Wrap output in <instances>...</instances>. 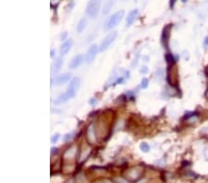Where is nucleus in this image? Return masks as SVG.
<instances>
[{
  "instance_id": "obj_1",
  "label": "nucleus",
  "mask_w": 208,
  "mask_h": 183,
  "mask_svg": "<svg viewBox=\"0 0 208 183\" xmlns=\"http://www.w3.org/2000/svg\"><path fill=\"white\" fill-rule=\"evenodd\" d=\"M102 0H90L86 7V13L93 19H96V17L99 14V10L101 7Z\"/></svg>"
},
{
  "instance_id": "obj_17",
  "label": "nucleus",
  "mask_w": 208,
  "mask_h": 183,
  "mask_svg": "<svg viewBox=\"0 0 208 183\" xmlns=\"http://www.w3.org/2000/svg\"><path fill=\"white\" fill-rule=\"evenodd\" d=\"M58 139H59V134L58 133H56V134H55V135H53L52 137H51V142L52 144H56V142L58 141Z\"/></svg>"
},
{
  "instance_id": "obj_14",
  "label": "nucleus",
  "mask_w": 208,
  "mask_h": 183,
  "mask_svg": "<svg viewBox=\"0 0 208 183\" xmlns=\"http://www.w3.org/2000/svg\"><path fill=\"white\" fill-rule=\"evenodd\" d=\"M140 148H141V150H142L143 152H149V150H150L149 144H146V142H142L141 145H140Z\"/></svg>"
},
{
  "instance_id": "obj_9",
  "label": "nucleus",
  "mask_w": 208,
  "mask_h": 183,
  "mask_svg": "<svg viewBox=\"0 0 208 183\" xmlns=\"http://www.w3.org/2000/svg\"><path fill=\"white\" fill-rule=\"evenodd\" d=\"M138 9H132L130 11V13L128 14L127 19H126V22H127V26H131L134 22L138 16Z\"/></svg>"
},
{
  "instance_id": "obj_24",
  "label": "nucleus",
  "mask_w": 208,
  "mask_h": 183,
  "mask_svg": "<svg viewBox=\"0 0 208 183\" xmlns=\"http://www.w3.org/2000/svg\"><path fill=\"white\" fill-rule=\"evenodd\" d=\"M66 35H67V33H64V34H63V35L61 36V40H63V39H64V38L66 37Z\"/></svg>"
},
{
  "instance_id": "obj_10",
  "label": "nucleus",
  "mask_w": 208,
  "mask_h": 183,
  "mask_svg": "<svg viewBox=\"0 0 208 183\" xmlns=\"http://www.w3.org/2000/svg\"><path fill=\"white\" fill-rule=\"evenodd\" d=\"M62 66H63V58L60 57H58V58H56V60L54 62V64L52 65V73H57L59 70L61 69V68H62Z\"/></svg>"
},
{
  "instance_id": "obj_16",
  "label": "nucleus",
  "mask_w": 208,
  "mask_h": 183,
  "mask_svg": "<svg viewBox=\"0 0 208 183\" xmlns=\"http://www.w3.org/2000/svg\"><path fill=\"white\" fill-rule=\"evenodd\" d=\"M73 137V134L72 133H67L65 134V136L63 137V141H71Z\"/></svg>"
},
{
  "instance_id": "obj_22",
  "label": "nucleus",
  "mask_w": 208,
  "mask_h": 183,
  "mask_svg": "<svg viewBox=\"0 0 208 183\" xmlns=\"http://www.w3.org/2000/svg\"><path fill=\"white\" fill-rule=\"evenodd\" d=\"M204 45H208V37H206V39L204 41Z\"/></svg>"
},
{
  "instance_id": "obj_13",
  "label": "nucleus",
  "mask_w": 208,
  "mask_h": 183,
  "mask_svg": "<svg viewBox=\"0 0 208 183\" xmlns=\"http://www.w3.org/2000/svg\"><path fill=\"white\" fill-rule=\"evenodd\" d=\"M88 138H89V140H90V141H94V140H95L94 129L93 125H91L88 129Z\"/></svg>"
},
{
  "instance_id": "obj_20",
  "label": "nucleus",
  "mask_w": 208,
  "mask_h": 183,
  "mask_svg": "<svg viewBox=\"0 0 208 183\" xmlns=\"http://www.w3.org/2000/svg\"><path fill=\"white\" fill-rule=\"evenodd\" d=\"M176 1H177V0H170V7H174V5H175Z\"/></svg>"
},
{
  "instance_id": "obj_6",
  "label": "nucleus",
  "mask_w": 208,
  "mask_h": 183,
  "mask_svg": "<svg viewBox=\"0 0 208 183\" xmlns=\"http://www.w3.org/2000/svg\"><path fill=\"white\" fill-rule=\"evenodd\" d=\"M84 56L80 54V55H77L76 57H74L71 61L69 62V65H68V68L71 69H76L77 68L80 67L84 61Z\"/></svg>"
},
{
  "instance_id": "obj_19",
  "label": "nucleus",
  "mask_w": 208,
  "mask_h": 183,
  "mask_svg": "<svg viewBox=\"0 0 208 183\" xmlns=\"http://www.w3.org/2000/svg\"><path fill=\"white\" fill-rule=\"evenodd\" d=\"M89 103H90L91 105H93V106H94V105L96 103V100H95L94 98H93V99H91V100H90V102H89Z\"/></svg>"
},
{
  "instance_id": "obj_12",
  "label": "nucleus",
  "mask_w": 208,
  "mask_h": 183,
  "mask_svg": "<svg viewBox=\"0 0 208 183\" xmlns=\"http://www.w3.org/2000/svg\"><path fill=\"white\" fill-rule=\"evenodd\" d=\"M113 3H114L113 0H107V1L105 3L104 7H103V14L106 15V14H108L110 12L112 6H113Z\"/></svg>"
},
{
  "instance_id": "obj_7",
  "label": "nucleus",
  "mask_w": 208,
  "mask_h": 183,
  "mask_svg": "<svg viewBox=\"0 0 208 183\" xmlns=\"http://www.w3.org/2000/svg\"><path fill=\"white\" fill-rule=\"evenodd\" d=\"M71 73H63L61 75H59L58 77H56V79L55 80V83L57 86L63 85V84L67 83L68 81L71 80Z\"/></svg>"
},
{
  "instance_id": "obj_5",
  "label": "nucleus",
  "mask_w": 208,
  "mask_h": 183,
  "mask_svg": "<svg viewBox=\"0 0 208 183\" xmlns=\"http://www.w3.org/2000/svg\"><path fill=\"white\" fill-rule=\"evenodd\" d=\"M99 51V48H98V45L96 44H94L90 46V48H89L88 52L86 54V57H85V60L87 63H91L94 61V59L95 58L97 53Z\"/></svg>"
},
{
  "instance_id": "obj_21",
  "label": "nucleus",
  "mask_w": 208,
  "mask_h": 183,
  "mask_svg": "<svg viewBox=\"0 0 208 183\" xmlns=\"http://www.w3.org/2000/svg\"><path fill=\"white\" fill-rule=\"evenodd\" d=\"M50 57H55V51H54V50H51V55H50Z\"/></svg>"
},
{
  "instance_id": "obj_3",
  "label": "nucleus",
  "mask_w": 208,
  "mask_h": 183,
  "mask_svg": "<svg viewBox=\"0 0 208 183\" xmlns=\"http://www.w3.org/2000/svg\"><path fill=\"white\" fill-rule=\"evenodd\" d=\"M80 84H81V80L78 77H75L71 80V83H69V84L67 88V91L65 92L66 94L68 96L69 99L73 98L76 95V93H77L79 87H80Z\"/></svg>"
},
{
  "instance_id": "obj_23",
  "label": "nucleus",
  "mask_w": 208,
  "mask_h": 183,
  "mask_svg": "<svg viewBox=\"0 0 208 183\" xmlns=\"http://www.w3.org/2000/svg\"><path fill=\"white\" fill-rule=\"evenodd\" d=\"M56 150H57L56 148H52V149H51V151H52L51 152H52V154H53V152H56Z\"/></svg>"
},
{
  "instance_id": "obj_11",
  "label": "nucleus",
  "mask_w": 208,
  "mask_h": 183,
  "mask_svg": "<svg viewBox=\"0 0 208 183\" xmlns=\"http://www.w3.org/2000/svg\"><path fill=\"white\" fill-rule=\"evenodd\" d=\"M87 24H88V20H87L86 18L81 19V20L79 22V23L77 25V32H78V33H82L83 30H85V28L87 27Z\"/></svg>"
},
{
  "instance_id": "obj_25",
  "label": "nucleus",
  "mask_w": 208,
  "mask_h": 183,
  "mask_svg": "<svg viewBox=\"0 0 208 183\" xmlns=\"http://www.w3.org/2000/svg\"><path fill=\"white\" fill-rule=\"evenodd\" d=\"M105 183H109V182H105Z\"/></svg>"
},
{
  "instance_id": "obj_18",
  "label": "nucleus",
  "mask_w": 208,
  "mask_h": 183,
  "mask_svg": "<svg viewBox=\"0 0 208 183\" xmlns=\"http://www.w3.org/2000/svg\"><path fill=\"white\" fill-rule=\"evenodd\" d=\"M147 72H148V68H147L146 66H143V67L141 68V73L146 74Z\"/></svg>"
},
{
  "instance_id": "obj_15",
  "label": "nucleus",
  "mask_w": 208,
  "mask_h": 183,
  "mask_svg": "<svg viewBox=\"0 0 208 183\" xmlns=\"http://www.w3.org/2000/svg\"><path fill=\"white\" fill-rule=\"evenodd\" d=\"M148 84H149V81H148V80L146 78H143L142 80V83H141V86L143 89H146L148 87Z\"/></svg>"
},
{
  "instance_id": "obj_2",
  "label": "nucleus",
  "mask_w": 208,
  "mask_h": 183,
  "mask_svg": "<svg viewBox=\"0 0 208 183\" xmlns=\"http://www.w3.org/2000/svg\"><path fill=\"white\" fill-rule=\"evenodd\" d=\"M124 10H120L116 12L111 17L108 18V19L105 22V30H111L114 27H116L118 23L121 22L122 18L124 17Z\"/></svg>"
},
{
  "instance_id": "obj_8",
  "label": "nucleus",
  "mask_w": 208,
  "mask_h": 183,
  "mask_svg": "<svg viewBox=\"0 0 208 183\" xmlns=\"http://www.w3.org/2000/svg\"><path fill=\"white\" fill-rule=\"evenodd\" d=\"M72 45H73V41L71 39H68L60 47V50H59V53H60V55L65 56L67 53H68V51L71 50V48L72 47Z\"/></svg>"
},
{
  "instance_id": "obj_4",
  "label": "nucleus",
  "mask_w": 208,
  "mask_h": 183,
  "mask_svg": "<svg viewBox=\"0 0 208 183\" xmlns=\"http://www.w3.org/2000/svg\"><path fill=\"white\" fill-rule=\"evenodd\" d=\"M117 33L116 32V30H113V32L108 33L104 38V40L102 41L100 46H99V51H100V52H103V51L106 50L108 47H109L112 45V43L114 42L115 39L117 38Z\"/></svg>"
}]
</instances>
